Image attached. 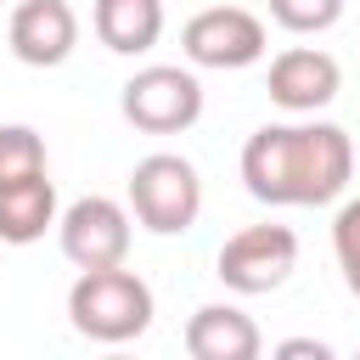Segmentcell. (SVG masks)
Returning <instances> with one entry per match:
<instances>
[{"instance_id":"cell-1","label":"cell","mask_w":360,"mask_h":360,"mask_svg":"<svg viewBox=\"0 0 360 360\" xmlns=\"http://www.w3.org/2000/svg\"><path fill=\"white\" fill-rule=\"evenodd\" d=\"M354 174V141L338 124H264L242 146V180L270 208H321Z\"/></svg>"},{"instance_id":"cell-2","label":"cell","mask_w":360,"mask_h":360,"mask_svg":"<svg viewBox=\"0 0 360 360\" xmlns=\"http://www.w3.org/2000/svg\"><path fill=\"white\" fill-rule=\"evenodd\" d=\"M68 321L90 343H129L152 326V287L124 264L79 270V281L68 292Z\"/></svg>"},{"instance_id":"cell-3","label":"cell","mask_w":360,"mask_h":360,"mask_svg":"<svg viewBox=\"0 0 360 360\" xmlns=\"http://www.w3.org/2000/svg\"><path fill=\"white\" fill-rule=\"evenodd\" d=\"M129 208L152 236H180L202 214V180L180 152H152L129 174Z\"/></svg>"},{"instance_id":"cell-4","label":"cell","mask_w":360,"mask_h":360,"mask_svg":"<svg viewBox=\"0 0 360 360\" xmlns=\"http://www.w3.org/2000/svg\"><path fill=\"white\" fill-rule=\"evenodd\" d=\"M118 107H124V118H129L135 129H146V135H180V129H191V124L202 118V84H197L191 68L152 62V68H141V73L124 84Z\"/></svg>"},{"instance_id":"cell-5","label":"cell","mask_w":360,"mask_h":360,"mask_svg":"<svg viewBox=\"0 0 360 360\" xmlns=\"http://www.w3.org/2000/svg\"><path fill=\"white\" fill-rule=\"evenodd\" d=\"M298 264V236L287 225H242L219 259H214V276L231 287V292H276Z\"/></svg>"},{"instance_id":"cell-6","label":"cell","mask_w":360,"mask_h":360,"mask_svg":"<svg viewBox=\"0 0 360 360\" xmlns=\"http://www.w3.org/2000/svg\"><path fill=\"white\" fill-rule=\"evenodd\" d=\"M180 51H186V62L219 68V73L225 68H253L264 56V22L253 11H242V6H208V11H197L186 22Z\"/></svg>"},{"instance_id":"cell-7","label":"cell","mask_w":360,"mask_h":360,"mask_svg":"<svg viewBox=\"0 0 360 360\" xmlns=\"http://www.w3.org/2000/svg\"><path fill=\"white\" fill-rule=\"evenodd\" d=\"M56 231H62V253L79 270H107L129 259V208L112 197H79L56 219Z\"/></svg>"},{"instance_id":"cell-8","label":"cell","mask_w":360,"mask_h":360,"mask_svg":"<svg viewBox=\"0 0 360 360\" xmlns=\"http://www.w3.org/2000/svg\"><path fill=\"white\" fill-rule=\"evenodd\" d=\"M6 45L22 68H62L79 45V11L68 0H17Z\"/></svg>"},{"instance_id":"cell-9","label":"cell","mask_w":360,"mask_h":360,"mask_svg":"<svg viewBox=\"0 0 360 360\" xmlns=\"http://www.w3.org/2000/svg\"><path fill=\"white\" fill-rule=\"evenodd\" d=\"M338 84H343L338 62H332L326 51H315V45H292V51H281V56L270 62V101L287 107V112H315V107H326V101L338 96Z\"/></svg>"},{"instance_id":"cell-10","label":"cell","mask_w":360,"mask_h":360,"mask_svg":"<svg viewBox=\"0 0 360 360\" xmlns=\"http://www.w3.org/2000/svg\"><path fill=\"white\" fill-rule=\"evenodd\" d=\"M264 338L253 326V315H242L236 304H202L186 321V354L191 360H259Z\"/></svg>"},{"instance_id":"cell-11","label":"cell","mask_w":360,"mask_h":360,"mask_svg":"<svg viewBox=\"0 0 360 360\" xmlns=\"http://www.w3.org/2000/svg\"><path fill=\"white\" fill-rule=\"evenodd\" d=\"M51 225H56V186H51V169L0 186V242L28 248V242H39Z\"/></svg>"},{"instance_id":"cell-12","label":"cell","mask_w":360,"mask_h":360,"mask_svg":"<svg viewBox=\"0 0 360 360\" xmlns=\"http://www.w3.org/2000/svg\"><path fill=\"white\" fill-rule=\"evenodd\" d=\"M163 34V0H96V39L118 56L152 51Z\"/></svg>"},{"instance_id":"cell-13","label":"cell","mask_w":360,"mask_h":360,"mask_svg":"<svg viewBox=\"0 0 360 360\" xmlns=\"http://www.w3.org/2000/svg\"><path fill=\"white\" fill-rule=\"evenodd\" d=\"M45 141L39 129L28 124H0V186L6 180H28V174H45Z\"/></svg>"},{"instance_id":"cell-14","label":"cell","mask_w":360,"mask_h":360,"mask_svg":"<svg viewBox=\"0 0 360 360\" xmlns=\"http://www.w3.org/2000/svg\"><path fill=\"white\" fill-rule=\"evenodd\" d=\"M270 17L287 34H321L343 17V0H270Z\"/></svg>"},{"instance_id":"cell-15","label":"cell","mask_w":360,"mask_h":360,"mask_svg":"<svg viewBox=\"0 0 360 360\" xmlns=\"http://www.w3.org/2000/svg\"><path fill=\"white\" fill-rule=\"evenodd\" d=\"M332 248H338V264H343V281L349 292L360 298V197H349L332 219Z\"/></svg>"},{"instance_id":"cell-16","label":"cell","mask_w":360,"mask_h":360,"mask_svg":"<svg viewBox=\"0 0 360 360\" xmlns=\"http://www.w3.org/2000/svg\"><path fill=\"white\" fill-rule=\"evenodd\" d=\"M276 354H281V360H304V354H315V360H332V343H315V338H292V343H281Z\"/></svg>"}]
</instances>
